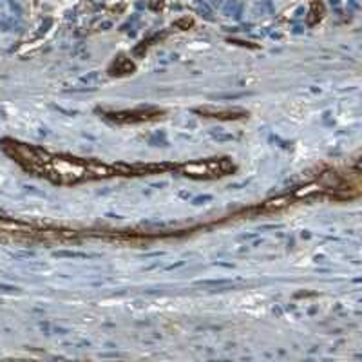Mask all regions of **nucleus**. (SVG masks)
Here are the masks:
<instances>
[{"label":"nucleus","instance_id":"obj_1","mask_svg":"<svg viewBox=\"0 0 362 362\" xmlns=\"http://www.w3.org/2000/svg\"><path fill=\"white\" fill-rule=\"evenodd\" d=\"M2 148L9 158H13L21 165L22 169L31 174H37V176L47 177L54 183H71V181L78 180L83 173L80 167L74 165V161L62 160V158L53 156L47 151L31 147V145L6 140Z\"/></svg>","mask_w":362,"mask_h":362}]
</instances>
